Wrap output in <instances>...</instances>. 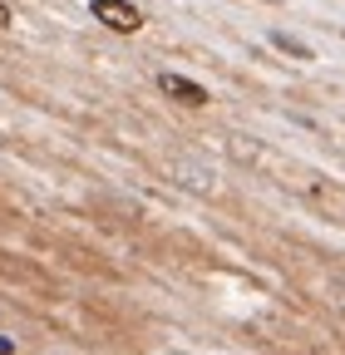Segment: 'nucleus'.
<instances>
[{
	"instance_id": "1",
	"label": "nucleus",
	"mask_w": 345,
	"mask_h": 355,
	"mask_svg": "<svg viewBox=\"0 0 345 355\" xmlns=\"http://www.w3.org/2000/svg\"><path fill=\"white\" fill-rule=\"evenodd\" d=\"M89 10H94L99 25H109V30H118V35H134V30L143 25L139 6H128V0H89Z\"/></svg>"
},
{
	"instance_id": "2",
	"label": "nucleus",
	"mask_w": 345,
	"mask_h": 355,
	"mask_svg": "<svg viewBox=\"0 0 345 355\" xmlns=\"http://www.w3.org/2000/svg\"><path fill=\"white\" fill-rule=\"evenodd\" d=\"M158 89H163L168 99H178V104H193V109L207 104V89L193 84V79H183V74H158Z\"/></svg>"
},
{
	"instance_id": "3",
	"label": "nucleus",
	"mask_w": 345,
	"mask_h": 355,
	"mask_svg": "<svg viewBox=\"0 0 345 355\" xmlns=\"http://www.w3.org/2000/svg\"><path fill=\"white\" fill-rule=\"evenodd\" d=\"M272 44H276V50H286V55H296V60H311V44H301L296 35H281V30H276Z\"/></svg>"
},
{
	"instance_id": "4",
	"label": "nucleus",
	"mask_w": 345,
	"mask_h": 355,
	"mask_svg": "<svg viewBox=\"0 0 345 355\" xmlns=\"http://www.w3.org/2000/svg\"><path fill=\"white\" fill-rule=\"evenodd\" d=\"M10 25V6H0V30H6Z\"/></svg>"
}]
</instances>
